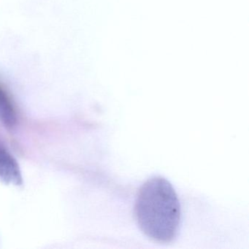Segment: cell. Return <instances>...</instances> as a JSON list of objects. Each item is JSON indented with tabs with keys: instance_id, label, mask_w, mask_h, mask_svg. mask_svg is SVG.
Listing matches in <instances>:
<instances>
[{
	"instance_id": "obj_1",
	"label": "cell",
	"mask_w": 249,
	"mask_h": 249,
	"mask_svg": "<svg viewBox=\"0 0 249 249\" xmlns=\"http://www.w3.org/2000/svg\"><path fill=\"white\" fill-rule=\"evenodd\" d=\"M135 213L140 228L150 238L168 243L177 235L181 215L180 202L174 188L164 178H152L142 185Z\"/></svg>"
},
{
	"instance_id": "obj_2",
	"label": "cell",
	"mask_w": 249,
	"mask_h": 249,
	"mask_svg": "<svg viewBox=\"0 0 249 249\" xmlns=\"http://www.w3.org/2000/svg\"><path fill=\"white\" fill-rule=\"evenodd\" d=\"M0 179L9 185L21 186L22 176L19 165L8 150L0 145Z\"/></svg>"
},
{
	"instance_id": "obj_3",
	"label": "cell",
	"mask_w": 249,
	"mask_h": 249,
	"mask_svg": "<svg viewBox=\"0 0 249 249\" xmlns=\"http://www.w3.org/2000/svg\"><path fill=\"white\" fill-rule=\"evenodd\" d=\"M0 122L8 128L17 123V113L8 93L0 84Z\"/></svg>"
}]
</instances>
